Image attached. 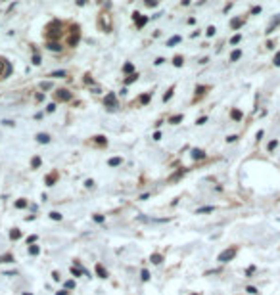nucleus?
<instances>
[{
    "label": "nucleus",
    "instance_id": "obj_1",
    "mask_svg": "<svg viewBox=\"0 0 280 295\" xmlns=\"http://www.w3.org/2000/svg\"><path fill=\"white\" fill-rule=\"evenodd\" d=\"M62 29H64V25H62V21H52L50 25L46 27V33H44V37L48 42H58V39L62 37Z\"/></svg>",
    "mask_w": 280,
    "mask_h": 295
},
{
    "label": "nucleus",
    "instance_id": "obj_2",
    "mask_svg": "<svg viewBox=\"0 0 280 295\" xmlns=\"http://www.w3.org/2000/svg\"><path fill=\"white\" fill-rule=\"evenodd\" d=\"M236 253H238V247H228V249H224L223 253H219V263H228V261H232L236 257Z\"/></svg>",
    "mask_w": 280,
    "mask_h": 295
},
{
    "label": "nucleus",
    "instance_id": "obj_3",
    "mask_svg": "<svg viewBox=\"0 0 280 295\" xmlns=\"http://www.w3.org/2000/svg\"><path fill=\"white\" fill-rule=\"evenodd\" d=\"M79 40H81V27H79V25H71V35H69L67 44H69V46H77V44H79Z\"/></svg>",
    "mask_w": 280,
    "mask_h": 295
},
{
    "label": "nucleus",
    "instance_id": "obj_4",
    "mask_svg": "<svg viewBox=\"0 0 280 295\" xmlns=\"http://www.w3.org/2000/svg\"><path fill=\"white\" fill-rule=\"evenodd\" d=\"M56 100L58 102H69V100H73V94L67 88H60L56 90Z\"/></svg>",
    "mask_w": 280,
    "mask_h": 295
},
{
    "label": "nucleus",
    "instance_id": "obj_5",
    "mask_svg": "<svg viewBox=\"0 0 280 295\" xmlns=\"http://www.w3.org/2000/svg\"><path fill=\"white\" fill-rule=\"evenodd\" d=\"M133 19H134V23H136V27H138V29H142V27L150 21V17H146V15H142V13H138V12H134L133 13Z\"/></svg>",
    "mask_w": 280,
    "mask_h": 295
},
{
    "label": "nucleus",
    "instance_id": "obj_6",
    "mask_svg": "<svg viewBox=\"0 0 280 295\" xmlns=\"http://www.w3.org/2000/svg\"><path fill=\"white\" fill-rule=\"evenodd\" d=\"M104 103H106V107H109V109L117 107V98H115V94H113V92H109L108 96H106V100H104Z\"/></svg>",
    "mask_w": 280,
    "mask_h": 295
},
{
    "label": "nucleus",
    "instance_id": "obj_7",
    "mask_svg": "<svg viewBox=\"0 0 280 295\" xmlns=\"http://www.w3.org/2000/svg\"><path fill=\"white\" fill-rule=\"evenodd\" d=\"M204 157H205V152H204V150H198V148H196V150H192V159H204Z\"/></svg>",
    "mask_w": 280,
    "mask_h": 295
},
{
    "label": "nucleus",
    "instance_id": "obj_8",
    "mask_svg": "<svg viewBox=\"0 0 280 295\" xmlns=\"http://www.w3.org/2000/svg\"><path fill=\"white\" fill-rule=\"evenodd\" d=\"M37 142H38V144H48V142H50V136L44 134V132H38V134H37Z\"/></svg>",
    "mask_w": 280,
    "mask_h": 295
},
{
    "label": "nucleus",
    "instance_id": "obj_9",
    "mask_svg": "<svg viewBox=\"0 0 280 295\" xmlns=\"http://www.w3.org/2000/svg\"><path fill=\"white\" fill-rule=\"evenodd\" d=\"M46 48L50 52H60L62 50V44H60V42H46Z\"/></svg>",
    "mask_w": 280,
    "mask_h": 295
},
{
    "label": "nucleus",
    "instance_id": "obj_10",
    "mask_svg": "<svg viewBox=\"0 0 280 295\" xmlns=\"http://www.w3.org/2000/svg\"><path fill=\"white\" fill-rule=\"evenodd\" d=\"M96 274L100 276V278H108V270H106L102 264L98 263V264H96Z\"/></svg>",
    "mask_w": 280,
    "mask_h": 295
},
{
    "label": "nucleus",
    "instance_id": "obj_11",
    "mask_svg": "<svg viewBox=\"0 0 280 295\" xmlns=\"http://www.w3.org/2000/svg\"><path fill=\"white\" fill-rule=\"evenodd\" d=\"M8 63H10V61H8L6 58H0V79L4 77V71H6V65Z\"/></svg>",
    "mask_w": 280,
    "mask_h": 295
},
{
    "label": "nucleus",
    "instance_id": "obj_12",
    "mask_svg": "<svg viewBox=\"0 0 280 295\" xmlns=\"http://www.w3.org/2000/svg\"><path fill=\"white\" fill-rule=\"evenodd\" d=\"M121 163H123V159H121V157H111V159L108 161V165H109V167H119Z\"/></svg>",
    "mask_w": 280,
    "mask_h": 295
},
{
    "label": "nucleus",
    "instance_id": "obj_13",
    "mask_svg": "<svg viewBox=\"0 0 280 295\" xmlns=\"http://www.w3.org/2000/svg\"><path fill=\"white\" fill-rule=\"evenodd\" d=\"M65 75H67V71H64V69H60V71H54V73H50V77H52V79H64Z\"/></svg>",
    "mask_w": 280,
    "mask_h": 295
},
{
    "label": "nucleus",
    "instance_id": "obj_14",
    "mask_svg": "<svg viewBox=\"0 0 280 295\" xmlns=\"http://www.w3.org/2000/svg\"><path fill=\"white\" fill-rule=\"evenodd\" d=\"M56 176H58L56 171H54V173H50L48 176H46V184H48V186H54V182H56Z\"/></svg>",
    "mask_w": 280,
    "mask_h": 295
},
{
    "label": "nucleus",
    "instance_id": "obj_15",
    "mask_svg": "<svg viewBox=\"0 0 280 295\" xmlns=\"http://www.w3.org/2000/svg\"><path fill=\"white\" fill-rule=\"evenodd\" d=\"M215 211V207H211V205H207V207H200L196 211V215H204V213H213Z\"/></svg>",
    "mask_w": 280,
    "mask_h": 295
},
{
    "label": "nucleus",
    "instance_id": "obj_16",
    "mask_svg": "<svg viewBox=\"0 0 280 295\" xmlns=\"http://www.w3.org/2000/svg\"><path fill=\"white\" fill-rule=\"evenodd\" d=\"M182 40V37H178V35H175V37H171V39L167 40V46H175V44H178Z\"/></svg>",
    "mask_w": 280,
    "mask_h": 295
},
{
    "label": "nucleus",
    "instance_id": "obj_17",
    "mask_svg": "<svg viewBox=\"0 0 280 295\" xmlns=\"http://www.w3.org/2000/svg\"><path fill=\"white\" fill-rule=\"evenodd\" d=\"M150 261H152L153 264H159L161 261H163V255H159V253H153V255L150 257Z\"/></svg>",
    "mask_w": 280,
    "mask_h": 295
},
{
    "label": "nucleus",
    "instance_id": "obj_18",
    "mask_svg": "<svg viewBox=\"0 0 280 295\" xmlns=\"http://www.w3.org/2000/svg\"><path fill=\"white\" fill-rule=\"evenodd\" d=\"M182 119H184V117H182V113H178V115H173L171 119H169V123H171V125H178Z\"/></svg>",
    "mask_w": 280,
    "mask_h": 295
},
{
    "label": "nucleus",
    "instance_id": "obj_19",
    "mask_svg": "<svg viewBox=\"0 0 280 295\" xmlns=\"http://www.w3.org/2000/svg\"><path fill=\"white\" fill-rule=\"evenodd\" d=\"M0 263H13V255H10V253L0 255Z\"/></svg>",
    "mask_w": 280,
    "mask_h": 295
},
{
    "label": "nucleus",
    "instance_id": "obj_20",
    "mask_svg": "<svg viewBox=\"0 0 280 295\" xmlns=\"http://www.w3.org/2000/svg\"><path fill=\"white\" fill-rule=\"evenodd\" d=\"M240 58H242V50H234L230 54V61H236V59H240Z\"/></svg>",
    "mask_w": 280,
    "mask_h": 295
},
{
    "label": "nucleus",
    "instance_id": "obj_21",
    "mask_svg": "<svg viewBox=\"0 0 280 295\" xmlns=\"http://www.w3.org/2000/svg\"><path fill=\"white\" fill-rule=\"evenodd\" d=\"M94 142L98 146H108V140H106L104 136H94Z\"/></svg>",
    "mask_w": 280,
    "mask_h": 295
},
{
    "label": "nucleus",
    "instance_id": "obj_22",
    "mask_svg": "<svg viewBox=\"0 0 280 295\" xmlns=\"http://www.w3.org/2000/svg\"><path fill=\"white\" fill-rule=\"evenodd\" d=\"M173 63H175V67H180V65L184 63V58H182V56H175V58H173Z\"/></svg>",
    "mask_w": 280,
    "mask_h": 295
},
{
    "label": "nucleus",
    "instance_id": "obj_23",
    "mask_svg": "<svg viewBox=\"0 0 280 295\" xmlns=\"http://www.w3.org/2000/svg\"><path fill=\"white\" fill-rule=\"evenodd\" d=\"M150 98H152V94H150V92L142 94V96H140V103H142V105H146V103L150 102Z\"/></svg>",
    "mask_w": 280,
    "mask_h": 295
},
{
    "label": "nucleus",
    "instance_id": "obj_24",
    "mask_svg": "<svg viewBox=\"0 0 280 295\" xmlns=\"http://www.w3.org/2000/svg\"><path fill=\"white\" fill-rule=\"evenodd\" d=\"M182 174H184V171H182V169H180V171H177L175 174H171V176H169V182H175V180H177V178H180Z\"/></svg>",
    "mask_w": 280,
    "mask_h": 295
},
{
    "label": "nucleus",
    "instance_id": "obj_25",
    "mask_svg": "<svg viewBox=\"0 0 280 295\" xmlns=\"http://www.w3.org/2000/svg\"><path fill=\"white\" fill-rule=\"evenodd\" d=\"M134 81H138V73H133V75H129V77L125 79V84H131V83H134Z\"/></svg>",
    "mask_w": 280,
    "mask_h": 295
},
{
    "label": "nucleus",
    "instance_id": "obj_26",
    "mask_svg": "<svg viewBox=\"0 0 280 295\" xmlns=\"http://www.w3.org/2000/svg\"><path fill=\"white\" fill-rule=\"evenodd\" d=\"M38 253H40L38 245H29V255H38Z\"/></svg>",
    "mask_w": 280,
    "mask_h": 295
},
{
    "label": "nucleus",
    "instance_id": "obj_27",
    "mask_svg": "<svg viewBox=\"0 0 280 295\" xmlns=\"http://www.w3.org/2000/svg\"><path fill=\"white\" fill-rule=\"evenodd\" d=\"M173 92H175V86H171V88H169V90H167V92H165V94H163V102H167V100H171Z\"/></svg>",
    "mask_w": 280,
    "mask_h": 295
},
{
    "label": "nucleus",
    "instance_id": "obj_28",
    "mask_svg": "<svg viewBox=\"0 0 280 295\" xmlns=\"http://www.w3.org/2000/svg\"><path fill=\"white\" fill-rule=\"evenodd\" d=\"M230 115H232V119L240 121V119H242V111H240V109H232V113H230Z\"/></svg>",
    "mask_w": 280,
    "mask_h": 295
},
{
    "label": "nucleus",
    "instance_id": "obj_29",
    "mask_svg": "<svg viewBox=\"0 0 280 295\" xmlns=\"http://www.w3.org/2000/svg\"><path fill=\"white\" fill-rule=\"evenodd\" d=\"M133 71H134L133 63H125V65H123V73H131V75H133Z\"/></svg>",
    "mask_w": 280,
    "mask_h": 295
},
{
    "label": "nucleus",
    "instance_id": "obj_30",
    "mask_svg": "<svg viewBox=\"0 0 280 295\" xmlns=\"http://www.w3.org/2000/svg\"><path fill=\"white\" fill-rule=\"evenodd\" d=\"M10 238H12V240H19V238H21V232H19L17 228H13V230L10 232Z\"/></svg>",
    "mask_w": 280,
    "mask_h": 295
},
{
    "label": "nucleus",
    "instance_id": "obj_31",
    "mask_svg": "<svg viewBox=\"0 0 280 295\" xmlns=\"http://www.w3.org/2000/svg\"><path fill=\"white\" fill-rule=\"evenodd\" d=\"M40 163H42V161H40V157H33L31 167H33V169H38V167H40Z\"/></svg>",
    "mask_w": 280,
    "mask_h": 295
},
{
    "label": "nucleus",
    "instance_id": "obj_32",
    "mask_svg": "<svg viewBox=\"0 0 280 295\" xmlns=\"http://www.w3.org/2000/svg\"><path fill=\"white\" fill-rule=\"evenodd\" d=\"M242 23H244V19H240V17H238V19H232V21H230V25H232V29H238V27L242 25Z\"/></svg>",
    "mask_w": 280,
    "mask_h": 295
},
{
    "label": "nucleus",
    "instance_id": "obj_33",
    "mask_svg": "<svg viewBox=\"0 0 280 295\" xmlns=\"http://www.w3.org/2000/svg\"><path fill=\"white\" fill-rule=\"evenodd\" d=\"M140 278H142V282H148V280H150V272L144 268L142 272H140Z\"/></svg>",
    "mask_w": 280,
    "mask_h": 295
},
{
    "label": "nucleus",
    "instance_id": "obj_34",
    "mask_svg": "<svg viewBox=\"0 0 280 295\" xmlns=\"http://www.w3.org/2000/svg\"><path fill=\"white\" fill-rule=\"evenodd\" d=\"M15 207H17V209H23V207H27V199H17V201H15Z\"/></svg>",
    "mask_w": 280,
    "mask_h": 295
},
{
    "label": "nucleus",
    "instance_id": "obj_35",
    "mask_svg": "<svg viewBox=\"0 0 280 295\" xmlns=\"http://www.w3.org/2000/svg\"><path fill=\"white\" fill-rule=\"evenodd\" d=\"M278 23H280V15H278V17H276V19L273 21V23H271V27H269V29H267V33H273V29H274V27H276V25H278Z\"/></svg>",
    "mask_w": 280,
    "mask_h": 295
},
{
    "label": "nucleus",
    "instance_id": "obj_36",
    "mask_svg": "<svg viewBox=\"0 0 280 295\" xmlns=\"http://www.w3.org/2000/svg\"><path fill=\"white\" fill-rule=\"evenodd\" d=\"M50 218H52V220H62V215H60L58 211H52L50 213Z\"/></svg>",
    "mask_w": 280,
    "mask_h": 295
},
{
    "label": "nucleus",
    "instance_id": "obj_37",
    "mask_svg": "<svg viewBox=\"0 0 280 295\" xmlns=\"http://www.w3.org/2000/svg\"><path fill=\"white\" fill-rule=\"evenodd\" d=\"M240 40H242V35H234V37L230 39V44H238Z\"/></svg>",
    "mask_w": 280,
    "mask_h": 295
},
{
    "label": "nucleus",
    "instance_id": "obj_38",
    "mask_svg": "<svg viewBox=\"0 0 280 295\" xmlns=\"http://www.w3.org/2000/svg\"><path fill=\"white\" fill-rule=\"evenodd\" d=\"M40 88H42V90H50V88H52V83H50V81H46V83H40Z\"/></svg>",
    "mask_w": 280,
    "mask_h": 295
},
{
    "label": "nucleus",
    "instance_id": "obj_39",
    "mask_svg": "<svg viewBox=\"0 0 280 295\" xmlns=\"http://www.w3.org/2000/svg\"><path fill=\"white\" fill-rule=\"evenodd\" d=\"M81 272H83L81 268H75V266H71V274L75 276V278H77V276H81Z\"/></svg>",
    "mask_w": 280,
    "mask_h": 295
},
{
    "label": "nucleus",
    "instance_id": "obj_40",
    "mask_svg": "<svg viewBox=\"0 0 280 295\" xmlns=\"http://www.w3.org/2000/svg\"><path fill=\"white\" fill-rule=\"evenodd\" d=\"M75 288V280H67L65 282V289H73Z\"/></svg>",
    "mask_w": 280,
    "mask_h": 295
},
{
    "label": "nucleus",
    "instance_id": "obj_41",
    "mask_svg": "<svg viewBox=\"0 0 280 295\" xmlns=\"http://www.w3.org/2000/svg\"><path fill=\"white\" fill-rule=\"evenodd\" d=\"M215 31H217V29L211 25V27H207V31H205V33H207V37H213V35H215Z\"/></svg>",
    "mask_w": 280,
    "mask_h": 295
},
{
    "label": "nucleus",
    "instance_id": "obj_42",
    "mask_svg": "<svg viewBox=\"0 0 280 295\" xmlns=\"http://www.w3.org/2000/svg\"><path fill=\"white\" fill-rule=\"evenodd\" d=\"M273 63L276 65V67H280V52H278V54H276V56H274V59H273Z\"/></svg>",
    "mask_w": 280,
    "mask_h": 295
},
{
    "label": "nucleus",
    "instance_id": "obj_43",
    "mask_svg": "<svg viewBox=\"0 0 280 295\" xmlns=\"http://www.w3.org/2000/svg\"><path fill=\"white\" fill-rule=\"evenodd\" d=\"M33 63H35V65H40V56H38V54H35V56H33Z\"/></svg>",
    "mask_w": 280,
    "mask_h": 295
},
{
    "label": "nucleus",
    "instance_id": "obj_44",
    "mask_svg": "<svg viewBox=\"0 0 280 295\" xmlns=\"http://www.w3.org/2000/svg\"><path fill=\"white\" fill-rule=\"evenodd\" d=\"M35 242H37V236H35V234L27 238V245H29V244H35Z\"/></svg>",
    "mask_w": 280,
    "mask_h": 295
},
{
    "label": "nucleus",
    "instance_id": "obj_45",
    "mask_svg": "<svg viewBox=\"0 0 280 295\" xmlns=\"http://www.w3.org/2000/svg\"><path fill=\"white\" fill-rule=\"evenodd\" d=\"M205 123H207V117H200L196 121V125H205Z\"/></svg>",
    "mask_w": 280,
    "mask_h": 295
},
{
    "label": "nucleus",
    "instance_id": "obj_46",
    "mask_svg": "<svg viewBox=\"0 0 280 295\" xmlns=\"http://www.w3.org/2000/svg\"><path fill=\"white\" fill-rule=\"evenodd\" d=\"M246 291H248V293H251V295H255V293H257V289H255L253 286H249V288H246Z\"/></svg>",
    "mask_w": 280,
    "mask_h": 295
},
{
    "label": "nucleus",
    "instance_id": "obj_47",
    "mask_svg": "<svg viewBox=\"0 0 280 295\" xmlns=\"http://www.w3.org/2000/svg\"><path fill=\"white\" fill-rule=\"evenodd\" d=\"M146 6L153 8V6H157V2H155V0H146Z\"/></svg>",
    "mask_w": 280,
    "mask_h": 295
},
{
    "label": "nucleus",
    "instance_id": "obj_48",
    "mask_svg": "<svg viewBox=\"0 0 280 295\" xmlns=\"http://www.w3.org/2000/svg\"><path fill=\"white\" fill-rule=\"evenodd\" d=\"M54 109H56V103H48V107H46V111H48V113H52Z\"/></svg>",
    "mask_w": 280,
    "mask_h": 295
},
{
    "label": "nucleus",
    "instance_id": "obj_49",
    "mask_svg": "<svg viewBox=\"0 0 280 295\" xmlns=\"http://www.w3.org/2000/svg\"><path fill=\"white\" fill-rule=\"evenodd\" d=\"M94 222H104V217L102 215H94Z\"/></svg>",
    "mask_w": 280,
    "mask_h": 295
},
{
    "label": "nucleus",
    "instance_id": "obj_50",
    "mask_svg": "<svg viewBox=\"0 0 280 295\" xmlns=\"http://www.w3.org/2000/svg\"><path fill=\"white\" fill-rule=\"evenodd\" d=\"M153 140H161V132H159V130L153 132Z\"/></svg>",
    "mask_w": 280,
    "mask_h": 295
},
{
    "label": "nucleus",
    "instance_id": "obj_51",
    "mask_svg": "<svg viewBox=\"0 0 280 295\" xmlns=\"http://www.w3.org/2000/svg\"><path fill=\"white\" fill-rule=\"evenodd\" d=\"M205 86H196V94H204Z\"/></svg>",
    "mask_w": 280,
    "mask_h": 295
},
{
    "label": "nucleus",
    "instance_id": "obj_52",
    "mask_svg": "<svg viewBox=\"0 0 280 295\" xmlns=\"http://www.w3.org/2000/svg\"><path fill=\"white\" fill-rule=\"evenodd\" d=\"M52 278L58 282V280H60V272H56V270H54V272H52Z\"/></svg>",
    "mask_w": 280,
    "mask_h": 295
},
{
    "label": "nucleus",
    "instance_id": "obj_53",
    "mask_svg": "<svg viewBox=\"0 0 280 295\" xmlns=\"http://www.w3.org/2000/svg\"><path fill=\"white\" fill-rule=\"evenodd\" d=\"M2 123H4L6 127H12V125H13V121H10V119H4V121H2Z\"/></svg>",
    "mask_w": 280,
    "mask_h": 295
},
{
    "label": "nucleus",
    "instance_id": "obj_54",
    "mask_svg": "<svg viewBox=\"0 0 280 295\" xmlns=\"http://www.w3.org/2000/svg\"><path fill=\"white\" fill-rule=\"evenodd\" d=\"M163 61H165V59H163V58H157V59H155V61H153V63H155V65H161V63H163Z\"/></svg>",
    "mask_w": 280,
    "mask_h": 295
},
{
    "label": "nucleus",
    "instance_id": "obj_55",
    "mask_svg": "<svg viewBox=\"0 0 280 295\" xmlns=\"http://www.w3.org/2000/svg\"><path fill=\"white\" fill-rule=\"evenodd\" d=\"M259 12H261V6H255L253 10H251V13H259Z\"/></svg>",
    "mask_w": 280,
    "mask_h": 295
},
{
    "label": "nucleus",
    "instance_id": "obj_56",
    "mask_svg": "<svg viewBox=\"0 0 280 295\" xmlns=\"http://www.w3.org/2000/svg\"><path fill=\"white\" fill-rule=\"evenodd\" d=\"M274 148H276V140H273L271 144H269V150H274Z\"/></svg>",
    "mask_w": 280,
    "mask_h": 295
},
{
    "label": "nucleus",
    "instance_id": "obj_57",
    "mask_svg": "<svg viewBox=\"0 0 280 295\" xmlns=\"http://www.w3.org/2000/svg\"><path fill=\"white\" fill-rule=\"evenodd\" d=\"M84 186H88V188L94 186V180H86V182H84Z\"/></svg>",
    "mask_w": 280,
    "mask_h": 295
},
{
    "label": "nucleus",
    "instance_id": "obj_58",
    "mask_svg": "<svg viewBox=\"0 0 280 295\" xmlns=\"http://www.w3.org/2000/svg\"><path fill=\"white\" fill-rule=\"evenodd\" d=\"M148 198H150V194H142V196H140V199H142V201H146Z\"/></svg>",
    "mask_w": 280,
    "mask_h": 295
},
{
    "label": "nucleus",
    "instance_id": "obj_59",
    "mask_svg": "<svg viewBox=\"0 0 280 295\" xmlns=\"http://www.w3.org/2000/svg\"><path fill=\"white\" fill-rule=\"evenodd\" d=\"M236 138H238V136H234V134H232V136H228V138H226V142H234Z\"/></svg>",
    "mask_w": 280,
    "mask_h": 295
},
{
    "label": "nucleus",
    "instance_id": "obj_60",
    "mask_svg": "<svg viewBox=\"0 0 280 295\" xmlns=\"http://www.w3.org/2000/svg\"><path fill=\"white\" fill-rule=\"evenodd\" d=\"M56 295H67V289H62V291H58Z\"/></svg>",
    "mask_w": 280,
    "mask_h": 295
},
{
    "label": "nucleus",
    "instance_id": "obj_61",
    "mask_svg": "<svg viewBox=\"0 0 280 295\" xmlns=\"http://www.w3.org/2000/svg\"><path fill=\"white\" fill-rule=\"evenodd\" d=\"M190 295H200V293H190Z\"/></svg>",
    "mask_w": 280,
    "mask_h": 295
}]
</instances>
